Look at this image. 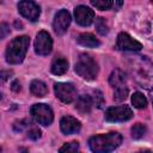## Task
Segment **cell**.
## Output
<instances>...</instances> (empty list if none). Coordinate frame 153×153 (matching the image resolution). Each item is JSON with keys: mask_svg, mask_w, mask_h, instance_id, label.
<instances>
[{"mask_svg": "<svg viewBox=\"0 0 153 153\" xmlns=\"http://www.w3.org/2000/svg\"><path fill=\"white\" fill-rule=\"evenodd\" d=\"M126 65L129 75L141 87L153 90V63L142 55H128Z\"/></svg>", "mask_w": 153, "mask_h": 153, "instance_id": "cell-1", "label": "cell"}, {"mask_svg": "<svg viewBox=\"0 0 153 153\" xmlns=\"http://www.w3.org/2000/svg\"><path fill=\"white\" fill-rule=\"evenodd\" d=\"M122 142V136L117 131H111L108 134H99L90 137L88 146L92 152L96 153H108L116 149Z\"/></svg>", "mask_w": 153, "mask_h": 153, "instance_id": "cell-2", "label": "cell"}, {"mask_svg": "<svg viewBox=\"0 0 153 153\" xmlns=\"http://www.w3.org/2000/svg\"><path fill=\"white\" fill-rule=\"evenodd\" d=\"M30 44L29 36H18L13 38L6 49V61L11 65H18L20 63L27 51Z\"/></svg>", "mask_w": 153, "mask_h": 153, "instance_id": "cell-3", "label": "cell"}, {"mask_svg": "<svg viewBox=\"0 0 153 153\" xmlns=\"http://www.w3.org/2000/svg\"><path fill=\"white\" fill-rule=\"evenodd\" d=\"M74 71L82 79L92 81V80H94L97 78L99 68H98L97 62L94 61V59L91 55H88V54H80L78 60H76V62H75Z\"/></svg>", "mask_w": 153, "mask_h": 153, "instance_id": "cell-4", "label": "cell"}, {"mask_svg": "<svg viewBox=\"0 0 153 153\" xmlns=\"http://www.w3.org/2000/svg\"><path fill=\"white\" fill-rule=\"evenodd\" d=\"M30 114L31 116L35 118L36 122H38L42 126H50L53 120H54V114L51 108L48 104H33L30 109Z\"/></svg>", "mask_w": 153, "mask_h": 153, "instance_id": "cell-5", "label": "cell"}, {"mask_svg": "<svg viewBox=\"0 0 153 153\" xmlns=\"http://www.w3.org/2000/svg\"><path fill=\"white\" fill-rule=\"evenodd\" d=\"M54 92L56 98H59L62 103H72L76 98V91L73 84L71 82H56L54 85Z\"/></svg>", "mask_w": 153, "mask_h": 153, "instance_id": "cell-6", "label": "cell"}, {"mask_svg": "<svg viewBox=\"0 0 153 153\" xmlns=\"http://www.w3.org/2000/svg\"><path fill=\"white\" fill-rule=\"evenodd\" d=\"M133 117V111L127 105L111 106L105 112V118L109 122H124Z\"/></svg>", "mask_w": 153, "mask_h": 153, "instance_id": "cell-7", "label": "cell"}, {"mask_svg": "<svg viewBox=\"0 0 153 153\" xmlns=\"http://www.w3.org/2000/svg\"><path fill=\"white\" fill-rule=\"evenodd\" d=\"M116 49L123 51H139L142 49V44L134 39L127 32H120L116 41Z\"/></svg>", "mask_w": 153, "mask_h": 153, "instance_id": "cell-8", "label": "cell"}, {"mask_svg": "<svg viewBox=\"0 0 153 153\" xmlns=\"http://www.w3.org/2000/svg\"><path fill=\"white\" fill-rule=\"evenodd\" d=\"M18 11L24 18L31 22H36L41 14L39 6L32 0H22L18 4Z\"/></svg>", "mask_w": 153, "mask_h": 153, "instance_id": "cell-9", "label": "cell"}, {"mask_svg": "<svg viewBox=\"0 0 153 153\" xmlns=\"http://www.w3.org/2000/svg\"><path fill=\"white\" fill-rule=\"evenodd\" d=\"M53 49V39L47 31H39L35 39V51L38 55L45 56Z\"/></svg>", "mask_w": 153, "mask_h": 153, "instance_id": "cell-10", "label": "cell"}, {"mask_svg": "<svg viewBox=\"0 0 153 153\" xmlns=\"http://www.w3.org/2000/svg\"><path fill=\"white\" fill-rule=\"evenodd\" d=\"M71 14L67 10H60L56 14H55V18H54V22H53V27H54V31L56 32V35H63L69 24H71Z\"/></svg>", "mask_w": 153, "mask_h": 153, "instance_id": "cell-11", "label": "cell"}, {"mask_svg": "<svg viewBox=\"0 0 153 153\" xmlns=\"http://www.w3.org/2000/svg\"><path fill=\"white\" fill-rule=\"evenodd\" d=\"M74 17H75V20L79 25L88 26L92 24V22L94 19V12L90 7L80 5V6L74 8Z\"/></svg>", "mask_w": 153, "mask_h": 153, "instance_id": "cell-12", "label": "cell"}, {"mask_svg": "<svg viewBox=\"0 0 153 153\" xmlns=\"http://www.w3.org/2000/svg\"><path fill=\"white\" fill-rule=\"evenodd\" d=\"M60 128H61V131L66 135H69V134H74V133H78L81 128V123L79 120H76L75 117L73 116H63L60 121Z\"/></svg>", "mask_w": 153, "mask_h": 153, "instance_id": "cell-13", "label": "cell"}, {"mask_svg": "<svg viewBox=\"0 0 153 153\" xmlns=\"http://www.w3.org/2000/svg\"><path fill=\"white\" fill-rule=\"evenodd\" d=\"M92 105H93V99L88 94L79 96L75 102V109L81 114H88L92 109Z\"/></svg>", "mask_w": 153, "mask_h": 153, "instance_id": "cell-14", "label": "cell"}, {"mask_svg": "<svg viewBox=\"0 0 153 153\" xmlns=\"http://www.w3.org/2000/svg\"><path fill=\"white\" fill-rule=\"evenodd\" d=\"M109 82L114 88L127 86V75L121 69H115L109 76Z\"/></svg>", "mask_w": 153, "mask_h": 153, "instance_id": "cell-15", "label": "cell"}, {"mask_svg": "<svg viewBox=\"0 0 153 153\" xmlns=\"http://www.w3.org/2000/svg\"><path fill=\"white\" fill-rule=\"evenodd\" d=\"M50 71L55 75H62L68 71V61L63 57H56L54 59Z\"/></svg>", "mask_w": 153, "mask_h": 153, "instance_id": "cell-16", "label": "cell"}, {"mask_svg": "<svg viewBox=\"0 0 153 153\" xmlns=\"http://www.w3.org/2000/svg\"><path fill=\"white\" fill-rule=\"evenodd\" d=\"M78 43L82 47H87V48H97L100 42L96 38L94 35L92 33H88V32H85V33H81L79 35L78 37Z\"/></svg>", "mask_w": 153, "mask_h": 153, "instance_id": "cell-17", "label": "cell"}, {"mask_svg": "<svg viewBox=\"0 0 153 153\" xmlns=\"http://www.w3.org/2000/svg\"><path fill=\"white\" fill-rule=\"evenodd\" d=\"M30 91L33 96L36 97H44L47 93H48V88H47V85L41 81V80H32L31 84H30Z\"/></svg>", "mask_w": 153, "mask_h": 153, "instance_id": "cell-18", "label": "cell"}, {"mask_svg": "<svg viewBox=\"0 0 153 153\" xmlns=\"http://www.w3.org/2000/svg\"><path fill=\"white\" fill-rule=\"evenodd\" d=\"M131 104L136 109H145L147 106V99L141 92H134L131 96Z\"/></svg>", "mask_w": 153, "mask_h": 153, "instance_id": "cell-19", "label": "cell"}, {"mask_svg": "<svg viewBox=\"0 0 153 153\" xmlns=\"http://www.w3.org/2000/svg\"><path fill=\"white\" fill-rule=\"evenodd\" d=\"M128 93H129V90L127 86L114 88V100L115 102H123L128 97Z\"/></svg>", "mask_w": 153, "mask_h": 153, "instance_id": "cell-20", "label": "cell"}, {"mask_svg": "<svg viewBox=\"0 0 153 153\" xmlns=\"http://www.w3.org/2000/svg\"><path fill=\"white\" fill-rule=\"evenodd\" d=\"M91 4L96 8L102 10V11H105V10H110L112 7L114 0H91Z\"/></svg>", "mask_w": 153, "mask_h": 153, "instance_id": "cell-21", "label": "cell"}, {"mask_svg": "<svg viewBox=\"0 0 153 153\" xmlns=\"http://www.w3.org/2000/svg\"><path fill=\"white\" fill-rule=\"evenodd\" d=\"M146 134V127L142 123H136L131 127V136L134 139H141Z\"/></svg>", "mask_w": 153, "mask_h": 153, "instance_id": "cell-22", "label": "cell"}, {"mask_svg": "<svg viewBox=\"0 0 153 153\" xmlns=\"http://www.w3.org/2000/svg\"><path fill=\"white\" fill-rule=\"evenodd\" d=\"M96 29H97V31H98L100 35H106V33L109 32V26H108L105 19L102 18V17H99V18L96 20Z\"/></svg>", "mask_w": 153, "mask_h": 153, "instance_id": "cell-23", "label": "cell"}, {"mask_svg": "<svg viewBox=\"0 0 153 153\" xmlns=\"http://www.w3.org/2000/svg\"><path fill=\"white\" fill-rule=\"evenodd\" d=\"M32 126V123L30 122V121H27V120H22V121H19V122H16L14 123V126H13V128H14V130H17V131H23V130H27L30 127Z\"/></svg>", "mask_w": 153, "mask_h": 153, "instance_id": "cell-24", "label": "cell"}, {"mask_svg": "<svg viewBox=\"0 0 153 153\" xmlns=\"http://www.w3.org/2000/svg\"><path fill=\"white\" fill-rule=\"evenodd\" d=\"M93 104H96L97 108H102V105L104 104V97H103V93L99 91V90H94L93 91Z\"/></svg>", "mask_w": 153, "mask_h": 153, "instance_id": "cell-25", "label": "cell"}, {"mask_svg": "<svg viewBox=\"0 0 153 153\" xmlns=\"http://www.w3.org/2000/svg\"><path fill=\"white\" fill-rule=\"evenodd\" d=\"M59 151L60 152H76V151H79V143L76 141L65 143Z\"/></svg>", "mask_w": 153, "mask_h": 153, "instance_id": "cell-26", "label": "cell"}, {"mask_svg": "<svg viewBox=\"0 0 153 153\" xmlns=\"http://www.w3.org/2000/svg\"><path fill=\"white\" fill-rule=\"evenodd\" d=\"M27 137H30L31 140H37L38 137H41V130L35 127L33 124L27 129Z\"/></svg>", "mask_w": 153, "mask_h": 153, "instance_id": "cell-27", "label": "cell"}, {"mask_svg": "<svg viewBox=\"0 0 153 153\" xmlns=\"http://www.w3.org/2000/svg\"><path fill=\"white\" fill-rule=\"evenodd\" d=\"M0 27H1V29H0V30H1V35H0V36H1V38H5V36H6V35L10 32V26H8L7 24L2 23Z\"/></svg>", "mask_w": 153, "mask_h": 153, "instance_id": "cell-28", "label": "cell"}, {"mask_svg": "<svg viewBox=\"0 0 153 153\" xmlns=\"http://www.w3.org/2000/svg\"><path fill=\"white\" fill-rule=\"evenodd\" d=\"M12 90H13V91H19V90H20V84H19L18 81H14V82L12 84Z\"/></svg>", "mask_w": 153, "mask_h": 153, "instance_id": "cell-29", "label": "cell"}, {"mask_svg": "<svg viewBox=\"0 0 153 153\" xmlns=\"http://www.w3.org/2000/svg\"><path fill=\"white\" fill-rule=\"evenodd\" d=\"M151 99H152V103H153V90H151Z\"/></svg>", "mask_w": 153, "mask_h": 153, "instance_id": "cell-30", "label": "cell"}, {"mask_svg": "<svg viewBox=\"0 0 153 153\" xmlns=\"http://www.w3.org/2000/svg\"><path fill=\"white\" fill-rule=\"evenodd\" d=\"M152 1H153V0H152Z\"/></svg>", "mask_w": 153, "mask_h": 153, "instance_id": "cell-31", "label": "cell"}]
</instances>
